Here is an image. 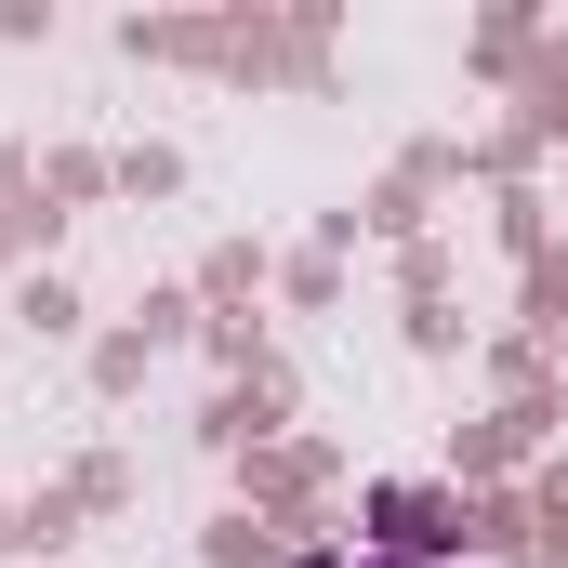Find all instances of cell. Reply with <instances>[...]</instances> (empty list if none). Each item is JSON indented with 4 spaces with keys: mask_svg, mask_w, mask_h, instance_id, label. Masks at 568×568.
<instances>
[{
    "mask_svg": "<svg viewBox=\"0 0 568 568\" xmlns=\"http://www.w3.org/2000/svg\"><path fill=\"white\" fill-rule=\"evenodd\" d=\"M371 516H384V542H397V556H436V542H449V503H436V489H384Z\"/></svg>",
    "mask_w": 568,
    "mask_h": 568,
    "instance_id": "obj_1",
    "label": "cell"
}]
</instances>
